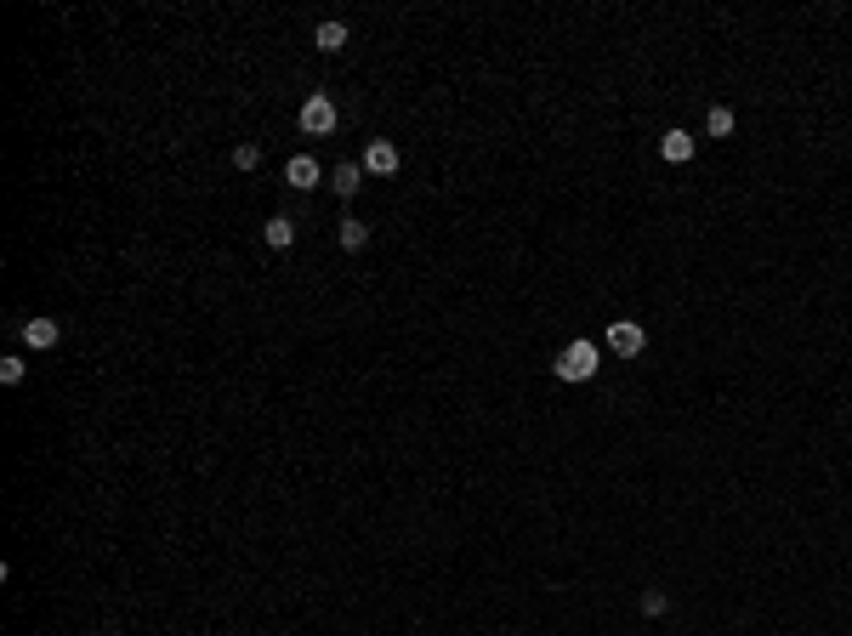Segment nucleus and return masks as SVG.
I'll use <instances>...</instances> for the list:
<instances>
[{"label":"nucleus","instance_id":"obj_1","mask_svg":"<svg viewBox=\"0 0 852 636\" xmlns=\"http://www.w3.org/2000/svg\"><path fill=\"white\" fill-rule=\"evenodd\" d=\"M551 369H557V381H568V386H585V381H597V369H602V352H597V341H568L563 352L551 359Z\"/></svg>","mask_w":852,"mask_h":636},{"label":"nucleus","instance_id":"obj_2","mask_svg":"<svg viewBox=\"0 0 852 636\" xmlns=\"http://www.w3.org/2000/svg\"><path fill=\"white\" fill-rule=\"evenodd\" d=\"M602 341H608V352H619V359H642V347H648V330H642L637 318H614Z\"/></svg>","mask_w":852,"mask_h":636},{"label":"nucleus","instance_id":"obj_3","mask_svg":"<svg viewBox=\"0 0 852 636\" xmlns=\"http://www.w3.org/2000/svg\"><path fill=\"white\" fill-rule=\"evenodd\" d=\"M296 120H302V131H307V136H330L341 114H335V103L324 97V91H313V97L302 103V114H296Z\"/></svg>","mask_w":852,"mask_h":636},{"label":"nucleus","instance_id":"obj_4","mask_svg":"<svg viewBox=\"0 0 852 636\" xmlns=\"http://www.w3.org/2000/svg\"><path fill=\"white\" fill-rule=\"evenodd\" d=\"M18 335H23V347H29V352H52L57 341H63V324H57V318H23V324H18Z\"/></svg>","mask_w":852,"mask_h":636},{"label":"nucleus","instance_id":"obj_5","mask_svg":"<svg viewBox=\"0 0 852 636\" xmlns=\"http://www.w3.org/2000/svg\"><path fill=\"white\" fill-rule=\"evenodd\" d=\"M285 182L307 194V188H318V182H324V170H318V160H313V153H296V160L285 165Z\"/></svg>","mask_w":852,"mask_h":636},{"label":"nucleus","instance_id":"obj_6","mask_svg":"<svg viewBox=\"0 0 852 636\" xmlns=\"http://www.w3.org/2000/svg\"><path fill=\"white\" fill-rule=\"evenodd\" d=\"M659 160H665V165H688V160H693V136H688V131H665V136H659Z\"/></svg>","mask_w":852,"mask_h":636},{"label":"nucleus","instance_id":"obj_7","mask_svg":"<svg viewBox=\"0 0 852 636\" xmlns=\"http://www.w3.org/2000/svg\"><path fill=\"white\" fill-rule=\"evenodd\" d=\"M261 244H268V251H290V244H296V216H273V222L261 227Z\"/></svg>","mask_w":852,"mask_h":636},{"label":"nucleus","instance_id":"obj_8","mask_svg":"<svg viewBox=\"0 0 852 636\" xmlns=\"http://www.w3.org/2000/svg\"><path fill=\"white\" fill-rule=\"evenodd\" d=\"M364 170H376V177H393V170H398V148L386 143V136H381V143H369V148H364Z\"/></svg>","mask_w":852,"mask_h":636},{"label":"nucleus","instance_id":"obj_9","mask_svg":"<svg viewBox=\"0 0 852 636\" xmlns=\"http://www.w3.org/2000/svg\"><path fill=\"white\" fill-rule=\"evenodd\" d=\"M330 188H335L341 199H352V194L364 188V165H352V160H347V165H335V170H330Z\"/></svg>","mask_w":852,"mask_h":636},{"label":"nucleus","instance_id":"obj_10","mask_svg":"<svg viewBox=\"0 0 852 636\" xmlns=\"http://www.w3.org/2000/svg\"><path fill=\"white\" fill-rule=\"evenodd\" d=\"M313 45H318V52H341V45H347V23H341V18L318 23L313 29Z\"/></svg>","mask_w":852,"mask_h":636},{"label":"nucleus","instance_id":"obj_11","mask_svg":"<svg viewBox=\"0 0 852 636\" xmlns=\"http://www.w3.org/2000/svg\"><path fill=\"white\" fill-rule=\"evenodd\" d=\"M335 244H341V251H364V244H369V227L359 222V216H347V222L335 227Z\"/></svg>","mask_w":852,"mask_h":636},{"label":"nucleus","instance_id":"obj_12","mask_svg":"<svg viewBox=\"0 0 852 636\" xmlns=\"http://www.w3.org/2000/svg\"><path fill=\"white\" fill-rule=\"evenodd\" d=\"M733 126H739V120H733V108H722V103L705 114V131H710V136H733Z\"/></svg>","mask_w":852,"mask_h":636},{"label":"nucleus","instance_id":"obj_13","mask_svg":"<svg viewBox=\"0 0 852 636\" xmlns=\"http://www.w3.org/2000/svg\"><path fill=\"white\" fill-rule=\"evenodd\" d=\"M23 376H29V364L18 359V352H12V359H0V381H6V386H23Z\"/></svg>","mask_w":852,"mask_h":636},{"label":"nucleus","instance_id":"obj_14","mask_svg":"<svg viewBox=\"0 0 852 636\" xmlns=\"http://www.w3.org/2000/svg\"><path fill=\"white\" fill-rule=\"evenodd\" d=\"M256 165H261V148L256 143H239L234 148V170H256Z\"/></svg>","mask_w":852,"mask_h":636},{"label":"nucleus","instance_id":"obj_15","mask_svg":"<svg viewBox=\"0 0 852 636\" xmlns=\"http://www.w3.org/2000/svg\"><path fill=\"white\" fill-rule=\"evenodd\" d=\"M665 608H671V597H665V591H642V614H654V619H659Z\"/></svg>","mask_w":852,"mask_h":636}]
</instances>
